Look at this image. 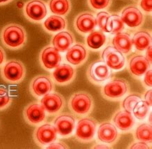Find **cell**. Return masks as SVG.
I'll return each instance as SVG.
<instances>
[{
	"instance_id": "33",
	"label": "cell",
	"mask_w": 152,
	"mask_h": 149,
	"mask_svg": "<svg viewBox=\"0 0 152 149\" xmlns=\"http://www.w3.org/2000/svg\"><path fill=\"white\" fill-rule=\"evenodd\" d=\"M12 102V97L9 90L5 87L0 86V111L4 110L10 105Z\"/></svg>"
},
{
	"instance_id": "11",
	"label": "cell",
	"mask_w": 152,
	"mask_h": 149,
	"mask_svg": "<svg viewBox=\"0 0 152 149\" xmlns=\"http://www.w3.org/2000/svg\"><path fill=\"white\" fill-rule=\"evenodd\" d=\"M40 104L46 113L50 115H56L65 107V100L60 94L50 92L41 99Z\"/></svg>"
},
{
	"instance_id": "28",
	"label": "cell",
	"mask_w": 152,
	"mask_h": 149,
	"mask_svg": "<svg viewBox=\"0 0 152 149\" xmlns=\"http://www.w3.org/2000/svg\"><path fill=\"white\" fill-rule=\"evenodd\" d=\"M135 138L137 140L146 143H151L152 141L151 125L149 123H142L136 129Z\"/></svg>"
},
{
	"instance_id": "43",
	"label": "cell",
	"mask_w": 152,
	"mask_h": 149,
	"mask_svg": "<svg viewBox=\"0 0 152 149\" xmlns=\"http://www.w3.org/2000/svg\"><path fill=\"white\" fill-rule=\"evenodd\" d=\"M13 0H0V6L7 4L10 3Z\"/></svg>"
},
{
	"instance_id": "35",
	"label": "cell",
	"mask_w": 152,
	"mask_h": 149,
	"mask_svg": "<svg viewBox=\"0 0 152 149\" xmlns=\"http://www.w3.org/2000/svg\"><path fill=\"white\" fill-rule=\"evenodd\" d=\"M140 7L146 13H151L152 11V0H141Z\"/></svg>"
},
{
	"instance_id": "12",
	"label": "cell",
	"mask_w": 152,
	"mask_h": 149,
	"mask_svg": "<svg viewBox=\"0 0 152 149\" xmlns=\"http://www.w3.org/2000/svg\"><path fill=\"white\" fill-rule=\"evenodd\" d=\"M61 60L62 57L60 52L53 46H48L41 51L39 62L42 68L45 70L50 71L56 69Z\"/></svg>"
},
{
	"instance_id": "26",
	"label": "cell",
	"mask_w": 152,
	"mask_h": 149,
	"mask_svg": "<svg viewBox=\"0 0 152 149\" xmlns=\"http://www.w3.org/2000/svg\"><path fill=\"white\" fill-rule=\"evenodd\" d=\"M48 7L54 15L65 16L71 11V1L70 0H49Z\"/></svg>"
},
{
	"instance_id": "9",
	"label": "cell",
	"mask_w": 152,
	"mask_h": 149,
	"mask_svg": "<svg viewBox=\"0 0 152 149\" xmlns=\"http://www.w3.org/2000/svg\"><path fill=\"white\" fill-rule=\"evenodd\" d=\"M103 61L112 70H121L126 65V57L124 53L115 48L114 46H109L103 50L101 55Z\"/></svg>"
},
{
	"instance_id": "23",
	"label": "cell",
	"mask_w": 152,
	"mask_h": 149,
	"mask_svg": "<svg viewBox=\"0 0 152 149\" xmlns=\"http://www.w3.org/2000/svg\"><path fill=\"white\" fill-rule=\"evenodd\" d=\"M113 46L123 53H128L132 48V38L128 33L119 32L116 34L112 39Z\"/></svg>"
},
{
	"instance_id": "20",
	"label": "cell",
	"mask_w": 152,
	"mask_h": 149,
	"mask_svg": "<svg viewBox=\"0 0 152 149\" xmlns=\"http://www.w3.org/2000/svg\"><path fill=\"white\" fill-rule=\"evenodd\" d=\"M75 36L69 31H60L52 39V45L59 52H66L75 44Z\"/></svg>"
},
{
	"instance_id": "18",
	"label": "cell",
	"mask_w": 152,
	"mask_h": 149,
	"mask_svg": "<svg viewBox=\"0 0 152 149\" xmlns=\"http://www.w3.org/2000/svg\"><path fill=\"white\" fill-rule=\"evenodd\" d=\"M74 25L75 30L80 34H88L93 32L96 28V19L93 13L86 11L79 13L76 17Z\"/></svg>"
},
{
	"instance_id": "44",
	"label": "cell",
	"mask_w": 152,
	"mask_h": 149,
	"mask_svg": "<svg viewBox=\"0 0 152 149\" xmlns=\"http://www.w3.org/2000/svg\"><path fill=\"white\" fill-rule=\"evenodd\" d=\"M135 1H140V0H135Z\"/></svg>"
},
{
	"instance_id": "2",
	"label": "cell",
	"mask_w": 152,
	"mask_h": 149,
	"mask_svg": "<svg viewBox=\"0 0 152 149\" xmlns=\"http://www.w3.org/2000/svg\"><path fill=\"white\" fill-rule=\"evenodd\" d=\"M68 107L70 111L78 116H86L93 111L94 101L88 92L80 91L70 97Z\"/></svg>"
},
{
	"instance_id": "15",
	"label": "cell",
	"mask_w": 152,
	"mask_h": 149,
	"mask_svg": "<svg viewBox=\"0 0 152 149\" xmlns=\"http://www.w3.org/2000/svg\"><path fill=\"white\" fill-rule=\"evenodd\" d=\"M24 118L27 123L31 125H39L46 118V111L42 104L38 102H32L25 108Z\"/></svg>"
},
{
	"instance_id": "40",
	"label": "cell",
	"mask_w": 152,
	"mask_h": 149,
	"mask_svg": "<svg viewBox=\"0 0 152 149\" xmlns=\"http://www.w3.org/2000/svg\"><path fill=\"white\" fill-rule=\"evenodd\" d=\"M6 61V54L2 48L0 46V67H1Z\"/></svg>"
},
{
	"instance_id": "38",
	"label": "cell",
	"mask_w": 152,
	"mask_h": 149,
	"mask_svg": "<svg viewBox=\"0 0 152 149\" xmlns=\"http://www.w3.org/2000/svg\"><path fill=\"white\" fill-rule=\"evenodd\" d=\"M129 148H150V146H148V144L146 142H140L139 141L138 142H135L133 144H131V146H129Z\"/></svg>"
},
{
	"instance_id": "3",
	"label": "cell",
	"mask_w": 152,
	"mask_h": 149,
	"mask_svg": "<svg viewBox=\"0 0 152 149\" xmlns=\"http://www.w3.org/2000/svg\"><path fill=\"white\" fill-rule=\"evenodd\" d=\"M1 76L3 80L8 84H20L25 78V67L22 62L11 60L2 65Z\"/></svg>"
},
{
	"instance_id": "22",
	"label": "cell",
	"mask_w": 152,
	"mask_h": 149,
	"mask_svg": "<svg viewBox=\"0 0 152 149\" xmlns=\"http://www.w3.org/2000/svg\"><path fill=\"white\" fill-rule=\"evenodd\" d=\"M114 125L123 132L129 131L135 125V119L132 113L126 110H120L113 117Z\"/></svg>"
},
{
	"instance_id": "29",
	"label": "cell",
	"mask_w": 152,
	"mask_h": 149,
	"mask_svg": "<svg viewBox=\"0 0 152 149\" xmlns=\"http://www.w3.org/2000/svg\"><path fill=\"white\" fill-rule=\"evenodd\" d=\"M97 25L103 32L110 33L112 15L107 11H100L96 15Z\"/></svg>"
},
{
	"instance_id": "34",
	"label": "cell",
	"mask_w": 152,
	"mask_h": 149,
	"mask_svg": "<svg viewBox=\"0 0 152 149\" xmlns=\"http://www.w3.org/2000/svg\"><path fill=\"white\" fill-rule=\"evenodd\" d=\"M89 7L94 11L104 10L112 4V0H88Z\"/></svg>"
},
{
	"instance_id": "41",
	"label": "cell",
	"mask_w": 152,
	"mask_h": 149,
	"mask_svg": "<svg viewBox=\"0 0 152 149\" xmlns=\"http://www.w3.org/2000/svg\"><path fill=\"white\" fill-rule=\"evenodd\" d=\"M151 46L150 45L147 49H146V58H147L150 63H151Z\"/></svg>"
},
{
	"instance_id": "36",
	"label": "cell",
	"mask_w": 152,
	"mask_h": 149,
	"mask_svg": "<svg viewBox=\"0 0 152 149\" xmlns=\"http://www.w3.org/2000/svg\"><path fill=\"white\" fill-rule=\"evenodd\" d=\"M144 82L145 84L148 87H151L152 86V71L149 69L146 71L144 77Z\"/></svg>"
},
{
	"instance_id": "24",
	"label": "cell",
	"mask_w": 152,
	"mask_h": 149,
	"mask_svg": "<svg viewBox=\"0 0 152 149\" xmlns=\"http://www.w3.org/2000/svg\"><path fill=\"white\" fill-rule=\"evenodd\" d=\"M43 27L47 32H59L66 28L67 21L60 15H53L46 18V20L43 23Z\"/></svg>"
},
{
	"instance_id": "13",
	"label": "cell",
	"mask_w": 152,
	"mask_h": 149,
	"mask_svg": "<svg viewBox=\"0 0 152 149\" xmlns=\"http://www.w3.org/2000/svg\"><path fill=\"white\" fill-rule=\"evenodd\" d=\"M77 71L73 66L61 64L54 69L52 73L53 82L58 86H67L75 80Z\"/></svg>"
},
{
	"instance_id": "10",
	"label": "cell",
	"mask_w": 152,
	"mask_h": 149,
	"mask_svg": "<svg viewBox=\"0 0 152 149\" xmlns=\"http://www.w3.org/2000/svg\"><path fill=\"white\" fill-rule=\"evenodd\" d=\"M57 131L53 125L46 123L35 129L33 139L39 146H47L55 142L57 139Z\"/></svg>"
},
{
	"instance_id": "7",
	"label": "cell",
	"mask_w": 152,
	"mask_h": 149,
	"mask_svg": "<svg viewBox=\"0 0 152 149\" xmlns=\"http://www.w3.org/2000/svg\"><path fill=\"white\" fill-rule=\"evenodd\" d=\"M23 13L30 22L40 23L47 15L48 9L42 0H30L25 4Z\"/></svg>"
},
{
	"instance_id": "14",
	"label": "cell",
	"mask_w": 152,
	"mask_h": 149,
	"mask_svg": "<svg viewBox=\"0 0 152 149\" xmlns=\"http://www.w3.org/2000/svg\"><path fill=\"white\" fill-rule=\"evenodd\" d=\"M53 125L61 137H67L72 134L76 127L75 116L68 113H62L54 119Z\"/></svg>"
},
{
	"instance_id": "42",
	"label": "cell",
	"mask_w": 152,
	"mask_h": 149,
	"mask_svg": "<svg viewBox=\"0 0 152 149\" xmlns=\"http://www.w3.org/2000/svg\"><path fill=\"white\" fill-rule=\"evenodd\" d=\"M93 148H110V147L107 146V145H104V144H97L93 147Z\"/></svg>"
},
{
	"instance_id": "5",
	"label": "cell",
	"mask_w": 152,
	"mask_h": 149,
	"mask_svg": "<svg viewBox=\"0 0 152 149\" xmlns=\"http://www.w3.org/2000/svg\"><path fill=\"white\" fill-rule=\"evenodd\" d=\"M113 75L112 69L102 60H98L91 63L86 71L88 81L95 85L103 84L104 81L112 78Z\"/></svg>"
},
{
	"instance_id": "39",
	"label": "cell",
	"mask_w": 152,
	"mask_h": 149,
	"mask_svg": "<svg viewBox=\"0 0 152 149\" xmlns=\"http://www.w3.org/2000/svg\"><path fill=\"white\" fill-rule=\"evenodd\" d=\"M151 94H152V92H151V90L150 89L148 91L146 92V93L145 94V101L147 102L148 104V105L149 106H151V104H152V100H151Z\"/></svg>"
},
{
	"instance_id": "31",
	"label": "cell",
	"mask_w": 152,
	"mask_h": 149,
	"mask_svg": "<svg viewBox=\"0 0 152 149\" xmlns=\"http://www.w3.org/2000/svg\"><path fill=\"white\" fill-rule=\"evenodd\" d=\"M149 111V106L145 101L141 100L136 104L132 110V113L134 116L138 120H144L146 118Z\"/></svg>"
},
{
	"instance_id": "8",
	"label": "cell",
	"mask_w": 152,
	"mask_h": 149,
	"mask_svg": "<svg viewBox=\"0 0 152 149\" xmlns=\"http://www.w3.org/2000/svg\"><path fill=\"white\" fill-rule=\"evenodd\" d=\"M54 85L52 79L45 75H39L31 81L30 91L34 97L40 98L52 92Z\"/></svg>"
},
{
	"instance_id": "32",
	"label": "cell",
	"mask_w": 152,
	"mask_h": 149,
	"mask_svg": "<svg viewBox=\"0 0 152 149\" xmlns=\"http://www.w3.org/2000/svg\"><path fill=\"white\" fill-rule=\"evenodd\" d=\"M125 28V24L123 22L120 15L117 14L112 15V23H111V34H118L121 32Z\"/></svg>"
},
{
	"instance_id": "1",
	"label": "cell",
	"mask_w": 152,
	"mask_h": 149,
	"mask_svg": "<svg viewBox=\"0 0 152 149\" xmlns=\"http://www.w3.org/2000/svg\"><path fill=\"white\" fill-rule=\"evenodd\" d=\"M1 39L4 45L10 50H18L24 46L27 34L24 28L18 24H9L2 29Z\"/></svg>"
},
{
	"instance_id": "17",
	"label": "cell",
	"mask_w": 152,
	"mask_h": 149,
	"mask_svg": "<svg viewBox=\"0 0 152 149\" xmlns=\"http://www.w3.org/2000/svg\"><path fill=\"white\" fill-rule=\"evenodd\" d=\"M65 57L68 63L72 65L81 67L87 61L88 51L83 44H75L67 50Z\"/></svg>"
},
{
	"instance_id": "27",
	"label": "cell",
	"mask_w": 152,
	"mask_h": 149,
	"mask_svg": "<svg viewBox=\"0 0 152 149\" xmlns=\"http://www.w3.org/2000/svg\"><path fill=\"white\" fill-rule=\"evenodd\" d=\"M106 40V36L102 31H93L87 36L86 44L91 49L98 50L102 47Z\"/></svg>"
},
{
	"instance_id": "21",
	"label": "cell",
	"mask_w": 152,
	"mask_h": 149,
	"mask_svg": "<svg viewBox=\"0 0 152 149\" xmlns=\"http://www.w3.org/2000/svg\"><path fill=\"white\" fill-rule=\"evenodd\" d=\"M150 63L145 56L135 55L130 57L129 60V70L133 76H143L150 68Z\"/></svg>"
},
{
	"instance_id": "6",
	"label": "cell",
	"mask_w": 152,
	"mask_h": 149,
	"mask_svg": "<svg viewBox=\"0 0 152 149\" xmlns=\"http://www.w3.org/2000/svg\"><path fill=\"white\" fill-rule=\"evenodd\" d=\"M97 121L91 117H85L78 121L75 137L81 143H89L94 139L97 129Z\"/></svg>"
},
{
	"instance_id": "30",
	"label": "cell",
	"mask_w": 152,
	"mask_h": 149,
	"mask_svg": "<svg viewBox=\"0 0 152 149\" xmlns=\"http://www.w3.org/2000/svg\"><path fill=\"white\" fill-rule=\"evenodd\" d=\"M141 94L138 93H131L128 95L126 98L123 100L121 104V107L124 110L129 112H132L135 106L138 102L142 100Z\"/></svg>"
},
{
	"instance_id": "16",
	"label": "cell",
	"mask_w": 152,
	"mask_h": 149,
	"mask_svg": "<svg viewBox=\"0 0 152 149\" xmlns=\"http://www.w3.org/2000/svg\"><path fill=\"white\" fill-rule=\"evenodd\" d=\"M123 22L130 28L141 26L145 21L143 13L135 5H130L124 8L121 15Z\"/></svg>"
},
{
	"instance_id": "25",
	"label": "cell",
	"mask_w": 152,
	"mask_h": 149,
	"mask_svg": "<svg viewBox=\"0 0 152 149\" xmlns=\"http://www.w3.org/2000/svg\"><path fill=\"white\" fill-rule=\"evenodd\" d=\"M132 44L137 51H145L151 43V36L146 30H140L135 32L132 38Z\"/></svg>"
},
{
	"instance_id": "4",
	"label": "cell",
	"mask_w": 152,
	"mask_h": 149,
	"mask_svg": "<svg viewBox=\"0 0 152 149\" xmlns=\"http://www.w3.org/2000/svg\"><path fill=\"white\" fill-rule=\"evenodd\" d=\"M130 91L128 81L124 78H115L109 81L101 89L103 97L110 101H116L126 95Z\"/></svg>"
},
{
	"instance_id": "19",
	"label": "cell",
	"mask_w": 152,
	"mask_h": 149,
	"mask_svg": "<svg viewBox=\"0 0 152 149\" xmlns=\"http://www.w3.org/2000/svg\"><path fill=\"white\" fill-rule=\"evenodd\" d=\"M97 139L101 142L108 144H114L119 139L117 127L110 122H104L99 126L97 132Z\"/></svg>"
},
{
	"instance_id": "37",
	"label": "cell",
	"mask_w": 152,
	"mask_h": 149,
	"mask_svg": "<svg viewBox=\"0 0 152 149\" xmlns=\"http://www.w3.org/2000/svg\"><path fill=\"white\" fill-rule=\"evenodd\" d=\"M47 148H68L69 146H67L66 144H65L62 142H52L51 144L48 145V146L46 147Z\"/></svg>"
}]
</instances>
